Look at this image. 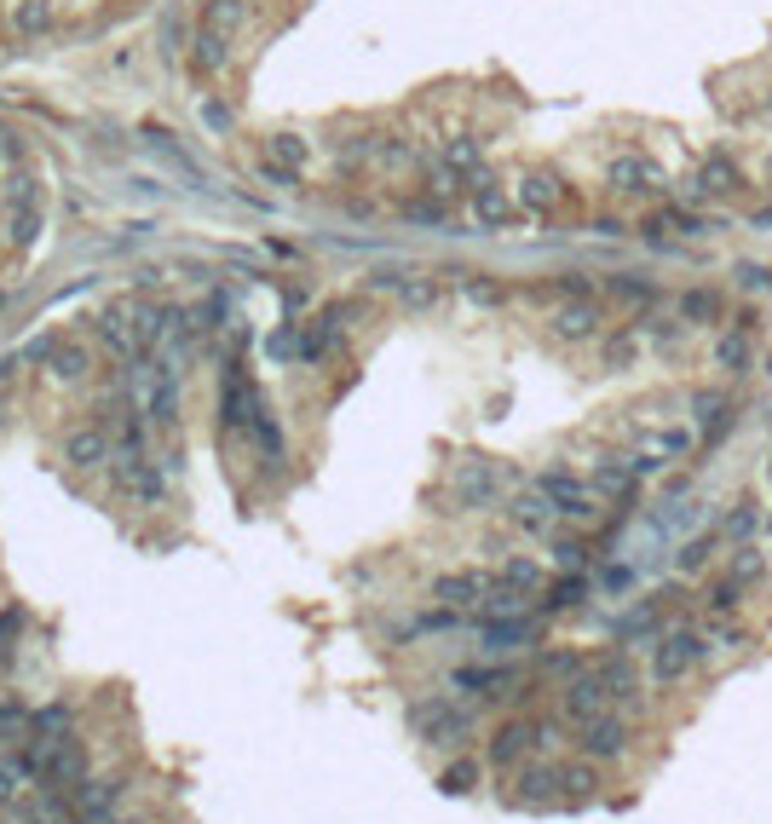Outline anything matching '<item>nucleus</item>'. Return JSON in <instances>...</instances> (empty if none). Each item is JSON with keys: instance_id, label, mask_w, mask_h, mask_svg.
<instances>
[{"instance_id": "nucleus-1", "label": "nucleus", "mask_w": 772, "mask_h": 824, "mask_svg": "<svg viewBox=\"0 0 772 824\" xmlns=\"http://www.w3.org/2000/svg\"><path fill=\"white\" fill-rule=\"evenodd\" d=\"M41 225V185H35V168L23 157L18 133L0 127V271L12 260H23V248H30Z\"/></svg>"}, {"instance_id": "nucleus-2", "label": "nucleus", "mask_w": 772, "mask_h": 824, "mask_svg": "<svg viewBox=\"0 0 772 824\" xmlns=\"http://www.w3.org/2000/svg\"><path fill=\"white\" fill-rule=\"evenodd\" d=\"M577 750L588 756V761H616L629 750V720L623 715H594V720H582L577 727Z\"/></svg>"}, {"instance_id": "nucleus-3", "label": "nucleus", "mask_w": 772, "mask_h": 824, "mask_svg": "<svg viewBox=\"0 0 772 824\" xmlns=\"http://www.w3.org/2000/svg\"><path fill=\"white\" fill-rule=\"evenodd\" d=\"M565 720H571V727H582V720H594V715H605L611 709V692L600 686V675L594 668H588V675H577V681H565Z\"/></svg>"}, {"instance_id": "nucleus-4", "label": "nucleus", "mask_w": 772, "mask_h": 824, "mask_svg": "<svg viewBox=\"0 0 772 824\" xmlns=\"http://www.w3.org/2000/svg\"><path fill=\"white\" fill-rule=\"evenodd\" d=\"M409 720H416V732H421L427 743H444V750H455V743L468 738V715H455L450 704H421Z\"/></svg>"}, {"instance_id": "nucleus-5", "label": "nucleus", "mask_w": 772, "mask_h": 824, "mask_svg": "<svg viewBox=\"0 0 772 824\" xmlns=\"http://www.w3.org/2000/svg\"><path fill=\"white\" fill-rule=\"evenodd\" d=\"M594 675H600V686L611 692V704H634V698H640V668H634V657L611 652V657L594 663Z\"/></svg>"}, {"instance_id": "nucleus-6", "label": "nucleus", "mask_w": 772, "mask_h": 824, "mask_svg": "<svg viewBox=\"0 0 772 824\" xmlns=\"http://www.w3.org/2000/svg\"><path fill=\"white\" fill-rule=\"evenodd\" d=\"M559 767H519V779H513V802L525 807H554L559 802Z\"/></svg>"}, {"instance_id": "nucleus-7", "label": "nucleus", "mask_w": 772, "mask_h": 824, "mask_svg": "<svg viewBox=\"0 0 772 824\" xmlns=\"http://www.w3.org/2000/svg\"><path fill=\"white\" fill-rule=\"evenodd\" d=\"M698 657H704V640L698 634H668L663 646H657V681H680Z\"/></svg>"}, {"instance_id": "nucleus-8", "label": "nucleus", "mask_w": 772, "mask_h": 824, "mask_svg": "<svg viewBox=\"0 0 772 824\" xmlns=\"http://www.w3.org/2000/svg\"><path fill=\"white\" fill-rule=\"evenodd\" d=\"M594 761H582V767H559V802H588L594 795Z\"/></svg>"}, {"instance_id": "nucleus-9", "label": "nucleus", "mask_w": 772, "mask_h": 824, "mask_svg": "<svg viewBox=\"0 0 772 824\" xmlns=\"http://www.w3.org/2000/svg\"><path fill=\"white\" fill-rule=\"evenodd\" d=\"M473 772H479L473 761H455V767L444 772V790H455V795H461V790H473Z\"/></svg>"}]
</instances>
